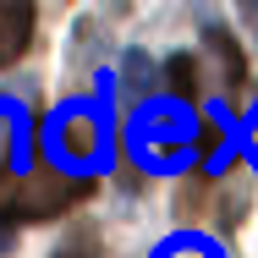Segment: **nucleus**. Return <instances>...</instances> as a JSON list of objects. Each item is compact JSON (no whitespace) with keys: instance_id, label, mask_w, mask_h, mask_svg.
I'll return each instance as SVG.
<instances>
[{"instance_id":"1","label":"nucleus","mask_w":258,"mask_h":258,"mask_svg":"<svg viewBox=\"0 0 258 258\" xmlns=\"http://www.w3.org/2000/svg\"><path fill=\"white\" fill-rule=\"evenodd\" d=\"M126 143L143 170H181L198 149V115L187 99H143L126 121Z\"/></svg>"},{"instance_id":"2","label":"nucleus","mask_w":258,"mask_h":258,"mask_svg":"<svg viewBox=\"0 0 258 258\" xmlns=\"http://www.w3.org/2000/svg\"><path fill=\"white\" fill-rule=\"evenodd\" d=\"M44 154L72 170V176H94L110 159V110L94 99H66L44 121Z\"/></svg>"},{"instance_id":"3","label":"nucleus","mask_w":258,"mask_h":258,"mask_svg":"<svg viewBox=\"0 0 258 258\" xmlns=\"http://www.w3.org/2000/svg\"><path fill=\"white\" fill-rule=\"evenodd\" d=\"M72 198H77V181H60V176H22L17 192H11V204H6V220H22V225L55 220Z\"/></svg>"},{"instance_id":"4","label":"nucleus","mask_w":258,"mask_h":258,"mask_svg":"<svg viewBox=\"0 0 258 258\" xmlns=\"http://www.w3.org/2000/svg\"><path fill=\"white\" fill-rule=\"evenodd\" d=\"M28 44H33V6L0 0V66H17Z\"/></svg>"},{"instance_id":"5","label":"nucleus","mask_w":258,"mask_h":258,"mask_svg":"<svg viewBox=\"0 0 258 258\" xmlns=\"http://www.w3.org/2000/svg\"><path fill=\"white\" fill-rule=\"evenodd\" d=\"M22 110H11V104H0V170H17L22 154H28V138H22Z\"/></svg>"},{"instance_id":"6","label":"nucleus","mask_w":258,"mask_h":258,"mask_svg":"<svg viewBox=\"0 0 258 258\" xmlns=\"http://www.w3.org/2000/svg\"><path fill=\"white\" fill-rule=\"evenodd\" d=\"M121 72H126V88H132V94H138V99H143V94H149V99H159L154 94V83H159V72H154V60H149V55H126V66H121Z\"/></svg>"},{"instance_id":"7","label":"nucleus","mask_w":258,"mask_h":258,"mask_svg":"<svg viewBox=\"0 0 258 258\" xmlns=\"http://www.w3.org/2000/svg\"><path fill=\"white\" fill-rule=\"evenodd\" d=\"M154 258H220V247H214V242H204V236H192V231H181V236L159 242Z\"/></svg>"},{"instance_id":"8","label":"nucleus","mask_w":258,"mask_h":258,"mask_svg":"<svg viewBox=\"0 0 258 258\" xmlns=\"http://www.w3.org/2000/svg\"><path fill=\"white\" fill-rule=\"evenodd\" d=\"M170 77H176V88L181 94H192V83H198V72H192V60L181 55V60H170Z\"/></svg>"},{"instance_id":"9","label":"nucleus","mask_w":258,"mask_h":258,"mask_svg":"<svg viewBox=\"0 0 258 258\" xmlns=\"http://www.w3.org/2000/svg\"><path fill=\"white\" fill-rule=\"evenodd\" d=\"M55 258H94V242H88V236H77V242H66Z\"/></svg>"}]
</instances>
